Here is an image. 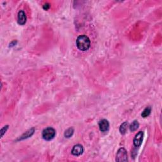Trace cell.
<instances>
[{"label": "cell", "mask_w": 162, "mask_h": 162, "mask_svg": "<svg viewBox=\"0 0 162 162\" xmlns=\"http://www.w3.org/2000/svg\"><path fill=\"white\" fill-rule=\"evenodd\" d=\"M76 46L77 48L82 51H86L90 48L91 41L86 35H81L76 40Z\"/></svg>", "instance_id": "1"}, {"label": "cell", "mask_w": 162, "mask_h": 162, "mask_svg": "<svg viewBox=\"0 0 162 162\" xmlns=\"http://www.w3.org/2000/svg\"><path fill=\"white\" fill-rule=\"evenodd\" d=\"M56 131L53 128L48 127L43 131L42 137L46 141H51L55 137Z\"/></svg>", "instance_id": "2"}, {"label": "cell", "mask_w": 162, "mask_h": 162, "mask_svg": "<svg viewBox=\"0 0 162 162\" xmlns=\"http://www.w3.org/2000/svg\"><path fill=\"white\" fill-rule=\"evenodd\" d=\"M128 160L127 153L125 148H121L118 150L116 155L117 161H127Z\"/></svg>", "instance_id": "3"}, {"label": "cell", "mask_w": 162, "mask_h": 162, "mask_svg": "<svg viewBox=\"0 0 162 162\" xmlns=\"http://www.w3.org/2000/svg\"><path fill=\"white\" fill-rule=\"evenodd\" d=\"M144 138V132L140 131L135 135V136L134 139L133 143L135 147H140L141 144H142Z\"/></svg>", "instance_id": "4"}, {"label": "cell", "mask_w": 162, "mask_h": 162, "mask_svg": "<svg viewBox=\"0 0 162 162\" xmlns=\"http://www.w3.org/2000/svg\"><path fill=\"white\" fill-rule=\"evenodd\" d=\"M109 127H110V123L106 119H103L100 120L99 122V127L100 131L103 132H107L109 129Z\"/></svg>", "instance_id": "5"}, {"label": "cell", "mask_w": 162, "mask_h": 162, "mask_svg": "<svg viewBox=\"0 0 162 162\" xmlns=\"http://www.w3.org/2000/svg\"><path fill=\"white\" fill-rule=\"evenodd\" d=\"M84 151L83 146L81 144H77L73 147L72 149V154L74 156H80Z\"/></svg>", "instance_id": "6"}, {"label": "cell", "mask_w": 162, "mask_h": 162, "mask_svg": "<svg viewBox=\"0 0 162 162\" xmlns=\"http://www.w3.org/2000/svg\"><path fill=\"white\" fill-rule=\"evenodd\" d=\"M26 20H27V17L24 11L23 10L19 11L18 13V23L20 25H23L26 23Z\"/></svg>", "instance_id": "7"}, {"label": "cell", "mask_w": 162, "mask_h": 162, "mask_svg": "<svg viewBox=\"0 0 162 162\" xmlns=\"http://www.w3.org/2000/svg\"><path fill=\"white\" fill-rule=\"evenodd\" d=\"M35 131L34 128H32L31 129H29L27 132H25L24 134H23L20 137L19 140H23L25 139H27V138L31 137L32 135L34 134Z\"/></svg>", "instance_id": "8"}, {"label": "cell", "mask_w": 162, "mask_h": 162, "mask_svg": "<svg viewBox=\"0 0 162 162\" xmlns=\"http://www.w3.org/2000/svg\"><path fill=\"white\" fill-rule=\"evenodd\" d=\"M73 132H74V129L73 127H70L65 131L64 133L65 137L66 138H70V137L72 136V135L73 134Z\"/></svg>", "instance_id": "9"}, {"label": "cell", "mask_w": 162, "mask_h": 162, "mask_svg": "<svg viewBox=\"0 0 162 162\" xmlns=\"http://www.w3.org/2000/svg\"><path fill=\"white\" fill-rule=\"evenodd\" d=\"M127 127H128V122H123L122 124L120 127V132L122 134H125L127 130Z\"/></svg>", "instance_id": "10"}, {"label": "cell", "mask_w": 162, "mask_h": 162, "mask_svg": "<svg viewBox=\"0 0 162 162\" xmlns=\"http://www.w3.org/2000/svg\"><path fill=\"white\" fill-rule=\"evenodd\" d=\"M139 122H138L137 120H134V121L131 123L130 127H130V131L131 132L135 131L138 129V127H139Z\"/></svg>", "instance_id": "11"}, {"label": "cell", "mask_w": 162, "mask_h": 162, "mask_svg": "<svg viewBox=\"0 0 162 162\" xmlns=\"http://www.w3.org/2000/svg\"><path fill=\"white\" fill-rule=\"evenodd\" d=\"M151 108L150 107H146L144 110H143L142 114H141V115L143 118H146L147 117H148L150 113H151Z\"/></svg>", "instance_id": "12"}, {"label": "cell", "mask_w": 162, "mask_h": 162, "mask_svg": "<svg viewBox=\"0 0 162 162\" xmlns=\"http://www.w3.org/2000/svg\"><path fill=\"white\" fill-rule=\"evenodd\" d=\"M8 125H6L1 129V137H3L4 134L6 133V132H7V131L8 130Z\"/></svg>", "instance_id": "13"}, {"label": "cell", "mask_w": 162, "mask_h": 162, "mask_svg": "<svg viewBox=\"0 0 162 162\" xmlns=\"http://www.w3.org/2000/svg\"><path fill=\"white\" fill-rule=\"evenodd\" d=\"M50 7V5L49 3H45V5H43V9L45 10H48Z\"/></svg>", "instance_id": "14"}]
</instances>
